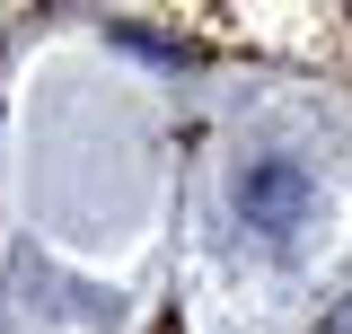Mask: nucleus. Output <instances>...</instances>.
<instances>
[{"label": "nucleus", "mask_w": 352, "mask_h": 334, "mask_svg": "<svg viewBox=\"0 0 352 334\" xmlns=\"http://www.w3.org/2000/svg\"><path fill=\"white\" fill-rule=\"evenodd\" d=\"M300 194H308L300 167H264V176H247V211H256V220H273V229L291 220V203H300Z\"/></svg>", "instance_id": "nucleus-1"}]
</instances>
